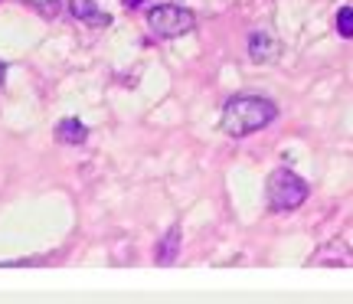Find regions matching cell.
I'll use <instances>...</instances> for the list:
<instances>
[{
	"label": "cell",
	"instance_id": "obj_5",
	"mask_svg": "<svg viewBox=\"0 0 353 304\" xmlns=\"http://www.w3.org/2000/svg\"><path fill=\"white\" fill-rule=\"evenodd\" d=\"M56 138L63 141V144H85L88 128L82 125L79 118H63V121L56 125Z\"/></svg>",
	"mask_w": 353,
	"mask_h": 304
},
{
	"label": "cell",
	"instance_id": "obj_3",
	"mask_svg": "<svg viewBox=\"0 0 353 304\" xmlns=\"http://www.w3.org/2000/svg\"><path fill=\"white\" fill-rule=\"evenodd\" d=\"M148 26H151L157 37L174 39V37L190 33V30L196 26V13L187 10V7H176V3H164V7L148 10Z\"/></svg>",
	"mask_w": 353,
	"mask_h": 304
},
{
	"label": "cell",
	"instance_id": "obj_9",
	"mask_svg": "<svg viewBox=\"0 0 353 304\" xmlns=\"http://www.w3.org/2000/svg\"><path fill=\"white\" fill-rule=\"evenodd\" d=\"M128 7H138V3H144V0H125Z\"/></svg>",
	"mask_w": 353,
	"mask_h": 304
},
{
	"label": "cell",
	"instance_id": "obj_7",
	"mask_svg": "<svg viewBox=\"0 0 353 304\" xmlns=\"http://www.w3.org/2000/svg\"><path fill=\"white\" fill-rule=\"evenodd\" d=\"M176 249H180V229L174 226L170 232H167V239L157 245V262H161V265H170V262L176 259Z\"/></svg>",
	"mask_w": 353,
	"mask_h": 304
},
{
	"label": "cell",
	"instance_id": "obj_2",
	"mask_svg": "<svg viewBox=\"0 0 353 304\" xmlns=\"http://www.w3.org/2000/svg\"><path fill=\"white\" fill-rule=\"evenodd\" d=\"M268 206L275 210V213H291V210H298L304 200H307V183H304L298 174H291V170H272L268 174Z\"/></svg>",
	"mask_w": 353,
	"mask_h": 304
},
{
	"label": "cell",
	"instance_id": "obj_1",
	"mask_svg": "<svg viewBox=\"0 0 353 304\" xmlns=\"http://www.w3.org/2000/svg\"><path fill=\"white\" fill-rule=\"evenodd\" d=\"M278 118L275 101L262 99V95H236L226 101L223 108V131L229 138H249L255 131H262L265 125H272Z\"/></svg>",
	"mask_w": 353,
	"mask_h": 304
},
{
	"label": "cell",
	"instance_id": "obj_8",
	"mask_svg": "<svg viewBox=\"0 0 353 304\" xmlns=\"http://www.w3.org/2000/svg\"><path fill=\"white\" fill-rule=\"evenodd\" d=\"M337 33L347 39L353 37V7H341L337 10Z\"/></svg>",
	"mask_w": 353,
	"mask_h": 304
},
{
	"label": "cell",
	"instance_id": "obj_4",
	"mask_svg": "<svg viewBox=\"0 0 353 304\" xmlns=\"http://www.w3.org/2000/svg\"><path fill=\"white\" fill-rule=\"evenodd\" d=\"M278 52V39L272 33H265V30H252L249 33V56H252V63H268V59H275Z\"/></svg>",
	"mask_w": 353,
	"mask_h": 304
},
{
	"label": "cell",
	"instance_id": "obj_10",
	"mask_svg": "<svg viewBox=\"0 0 353 304\" xmlns=\"http://www.w3.org/2000/svg\"><path fill=\"white\" fill-rule=\"evenodd\" d=\"M3 76H7V65L0 63V82H3Z\"/></svg>",
	"mask_w": 353,
	"mask_h": 304
},
{
	"label": "cell",
	"instance_id": "obj_6",
	"mask_svg": "<svg viewBox=\"0 0 353 304\" xmlns=\"http://www.w3.org/2000/svg\"><path fill=\"white\" fill-rule=\"evenodd\" d=\"M69 10L76 13L79 20H85V23H95V26L112 23V17H108V13H101V10H95V3H92V0H72V7H69Z\"/></svg>",
	"mask_w": 353,
	"mask_h": 304
}]
</instances>
